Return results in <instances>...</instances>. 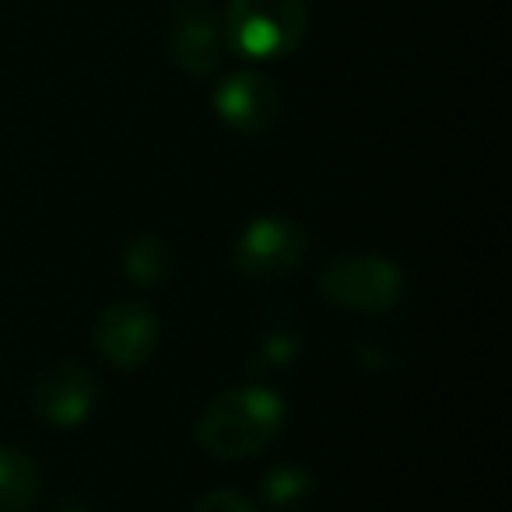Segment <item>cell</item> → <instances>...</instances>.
I'll use <instances>...</instances> for the list:
<instances>
[{
  "label": "cell",
  "instance_id": "6da1fadb",
  "mask_svg": "<svg viewBox=\"0 0 512 512\" xmlns=\"http://www.w3.org/2000/svg\"><path fill=\"white\" fill-rule=\"evenodd\" d=\"M285 400L267 386H232L207 400L197 418V442L214 460H249L278 439Z\"/></svg>",
  "mask_w": 512,
  "mask_h": 512
},
{
  "label": "cell",
  "instance_id": "7a4b0ae2",
  "mask_svg": "<svg viewBox=\"0 0 512 512\" xmlns=\"http://www.w3.org/2000/svg\"><path fill=\"white\" fill-rule=\"evenodd\" d=\"M306 25V0H228L225 39L246 57L274 60L302 43Z\"/></svg>",
  "mask_w": 512,
  "mask_h": 512
},
{
  "label": "cell",
  "instance_id": "3957f363",
  "mask_svg": "<svg viewBox=\"0 0 512 512\" xmlns=\"http://www.w3.org/2000/svg\"><path fill=\"white\" fill-rule=\"evenodd\" d=\"M320 292L327 302L351 313H390L404 295V278L397 267L376 253L334 256L320 274Z\"/></svg>",
  "mask_w": 512,
  "mask_h": 512
},
{
  "label": "cell",
  "instance_id": "277c9868",
  "mask_svg": "<svg viewBox=\"0 0 512 512\" xmlns=\"http://www.w3.org/2000/svg\"><path fill=\"white\" fill-rule=\"evenodd\" d=\"M225 22L207 0H169L165 8V50L172 64L193 78H211L225 60Z\"/></svg>",
  "mask_w": 512,
  "mask_h": 512
},
{
  "label": "cell",
  "instance_id": "5b68a950",
  "mask_svg": "<svg viewBox=\"0 0 512 512\" xmlns=\"http://www.w3.org/2000/svg\"><path fill=\"white\" fill-rule=\"evenodd\" d=\"M306 260V232L288 218H256L235 239L232 264L249 281H278Z\"/></svg>",
  "mask_w": 512,
  "mask_h": 512
},
{
  "label": "cell",
  "instance_id": "8992f818",
  "mask_svg": "<svg viewBox=\"0 0 512 512\" xmlns=\"http://www.w3.org/2000/svg\"><path fill=\"white\" fill-rule=\"evenodd\" d=\"M95 351L116 369H137L158 348V316L141 302H113L92 330Z\"/></svg>",
  "mask_w": 512,
  "mask_h": 512
},
{
  "label": "cell",
  "instance_id": "52a82bcc",
  "mask_svg": "<svg viewBox=\"0 0 512 512\" xmlns=\"http://www.w3.org/2000/svg\"><path fill=\"white\" fill-rule=\"evenodd\" d=\"M32 411L53 428H78L95 411L99 386L78 362H53L32 383Z\"/></svg>",
  "mask_w": 512,
  "mask_h": 512
},
{
  "label": "cell",
  "instance_id": "ba28073f",
  "mask_svg": "<svg viewBox=\"0 0 512 512\" xmlns=\"http://www.w3.org/2000/svg\"><path fill=\"white\" fill-rule=\"evenodd\" d=\"M218 116L239 134H264L281 113V92L271 78L256 71H239L225 78L214 92Z\"/></svg>",
  "mask_w": 512,
  "mask_h": 512
},
{
  "label": "cell",
  "instance_id": "9c48e42d",
  "mask_svg": "<svg viewBox=\"0 0 512 512\" xmlns=\"http://www.w3.org/2000/svg\"><path fill=\"white\" fill-rule=\"evenodd\" d=\"M43 488V474L22 449L0 446V512H29Z\"/></svg>",
  "mask_w": 512,
  "mask_h": 512
},
{
  "label": "cell",
  "instance_id": "30bf717a",
  "mask_svg": "<svg viewBox=\"0 0 512 512\" xmlns=\"http://www.w3.org/2000/svg\"><path fill=\"white\" fill-rule=\"evenodd\" d=\"M120 267L134 285H148V288L162 285V281L172 274V249L162 235L144 232V235H137V239L127 242Z\"/></svg>",
  "mask_w": 512,
  "mask_h": 512
},
{
  "label": "cell",
  "instance_id": "8fae6325",
  "mask_svg": "<svg viewBox=\"0 0 512 512\" xmlns=\"http://www.w3.org/2000/svg\"><path fill=\"white\" fill-rule=\"evenodd\" d=\"M313 491H316L313 477H309L302 467H288V463L285 467H274L264 481V498L281 512L302 509V505L313 498Z\"/></svg>",
  "mask_w": 512,
  "mask_h": 512
},
{
  "label": "cell",
  "instance_id": "7c38bea8",
  "mask_svg": "<svg viewBox=\"0 0 512 512\" xmlns=\"http://www.w3.org/2000/svg\"><path fill=\"white\" fill-rule=\"evenodd\" d=\"M190 512H256V505L249 502L246 495H239V491L221 488V491L200 495L197 502L190 505Z\"/></svg>",
  "mask_w": 512,
  "mask_h": 512
}]
</instances>
